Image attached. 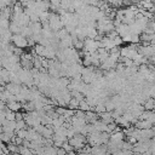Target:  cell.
Masks as SVG:
<instances>
[{
  "mask_svg": "<svg viewBox=\"0 0 155 155\" xmlns=\"http://www.w3.org/2000/svg\"><path fill=\"white\" fill-rule=\"evenodd\" d=\"M134 127L138 130H148V128H151L153 125L148 120H137V122L134 124Z\"/></svg>",
  "mask_w": 155,
  "mask_h": 155,
  "instance_id": "obj_5",
  "label": "cell"
},
{
  "mask_svg": "<svg viewBox=\"0 0 155 155\" xmlns=\"http://www.w3.org/2000/svg\"><path fill=\"white\" fill-rule=\"evenodd\" d=\"M124 138H125V133L119 127L116 131H114V132L110 133V138L109 139L110 140H115V142H121V140H124Z\"/></svg>",
  "mask_w": 155,
  "mask_h": 155,
  "instance_id": "obj_4",
  "label": "cell"
},
{
  "mask_svg": "<svg viewBox=\"0 0 155 155\" xmlns=\"http://www.w3.org/2000/svg\"><path fill=\"white\" fill-rule=\"evenodd\" d=\"M143 108H144V110H154V109H155V99H154L153 97H149V98L144 102Z\"/></svg>",
  "mask_w": 155,
  "mask_h": 155,
  "instance_id": "obj_9",
  "label": "cell"
},
{
  "mask_svg": "<svg viewBox=\"0 0 155 155\" xmlns=\"http://www.w3.org/2000/svg\"><path fill=\"white\" fill-rule=\"evenodd\" d=\"M148 61H149L150 63H153V64H155V54H153V56H150V57L148 58Z\"/></svg>",
  "mask_w": 155,
  "mask_h": 155,
  "instance_id": "obj_14",
  "label": "cell"
},
{
  "mask_svg": "<svg viewBox=\"0 0 155 155\" xmlns=\"http://www.w3.org/2000/svg\"><path fill=\"white\" fill-rule=\"evenodd\" d=\"M65 154H67V153H65L62 148H57V154H56V155H65Z\"/></svg>",
  "mask_w": 155,
  "mask_h": 155,
  "instance_id": "obj_13",
  "label": "cell"
},
{
  "mask_svg": "<svg viewBox=\"0 0 155 155\" xmlns=\"http://www.w3.org/2000/svg\"><path fill=\"white\" fill-rule=\"evenodd\" d=\"M151 130H153V132H154V134H155V125L151 127Z\"/></svg>",
  "mask_w": 155,
  "mask_h": 155,
  "instance_id": "obj_17",
  "label": "cell"
},
{
  "mask_svg": "<svg viewBox=\"0 0 155 155\" xmlns=\"http://www.w3.org/2000/svg\"><path fill=\"white\" fill-rule=\"evenodd\" d=\"M79 110H81V111H88V110H91V107H90V104L86 102V99H84V101H81L80 103H79Z\"/></svg>",
  "mask_w": 155,
  "mask_h": 155,
  "instance_id": "obj_11",
  "label": "cell"
},
{
  "mask_svg": "<svg viewBox=\"0 0 155 155\" xmlns=\"http://www.w3.org/2000/svg\"><path fill=\"white\" fill-rule=\"evenodd\" d=\"M21 85H18V84H13V82H8L7 85H6V91L7 92H10L11 94H13V96H17L18 93H19V91H21Z\"/></svg>",
  "mask_w": 155,
  "mask_h": 155,
  "instance_id": "obj_3",
  "label": "cell"
},
{
  "mask_svg": "<svg viewBox=\"0 0 155 155\" xmlns=\"http://www.w3.org/2000/svg\"><path fill=\"white\" fill-rule=\"evenodd\" d=\"M61 148H62L65 153H69V151H73V150H74V149H73V147L68 143V140H67V142H64V143L62 144V147H61Z\"/></svg>",
  "mask_w": 155,
  "mask_h": 155,
  "instance_id": "obj_12",
  "label": "cell"
},
{
  "mask_svg": "<svg viewBox=\"0 0 155 155\" xmlns=\"http://www.w3.org/2000/svg\"><path fill=\"white\" fill-rule=\"evenodd\" d=\"M140 155H151L149 151H145V153H143V154H140Z\"/></svg>",
  "mask_w": 155,
  "mask_h": 155,
  "instance_id": "obj_16",
  "label": "cell"
},
{
  "mask_svg": "<svg viewBox=\"0 0 155 155\" xmlns=\"http://www.w3.org/2000/svg\"><path fill=\"white\" fill-rule=\"evenodd\" d=\"M21 108H22V103L17 102V101H13V102L7 103V109H8V110H11V111H13V113L19 111V110H21Z\"/></svg>",
  "mask_w": 155,
  "mask_h": 155,
  "instance_id": "obj_8",
  "label": "cell"
},
{
  "mask_svg": "<svg viewBox=\"0 0 155 155\" xmlns=\"http://www.w3.org/2000/svg\"><path fill=\"white\" fill-rule=\"evenodd\" d=\"M92 125H93L94 131H97V132H107V124L103 122L102 120H97Z\"/></svg>",
  "mask_w": 155,
  "mask_h": 155,
  "instance_id": "obj_6",
  "label": "cell"
},
{
  "mask_svg": "<svg viewBox=\"0 0 155 155\" xmlns=\"http://www.w3.org/2000/svg\"><path fill=\"white\" fill-rule=\"evenodd\" d=\"M78 155H91V153H85V151H79Z\"/></svg>",
  "mask_w": 155,
  "mask_h": 155,
  "instance_id": "obj_15",
  "label": "cell"
},
{
  "mask_svg": "<svg viewBox=\"0 0 155 155\" xmlns=\"http://www.w3.org/2000/svg\"><path fill=\"white\" fill-rule=\"evenodd\" d=\"M79 101L76 99V98H74V97H71V99L69 101V103H68V109H71V110H78L79 109Z\"/></svg>",
  "mask_w": 155,
  "mask_h": 155,
  "instance_id": "obj_10",
  "label": "cell"
},
{
  "mask_svg": "<svg viewBox=\"0 0 155 155\" xmlns=\"http://www.w3.org/2000/svg\"><path fill=\"white\" fill-rule=\"evenodd\" d=\"M12 42L18 48H24L28 46V40L21 34H13L12 35Z\"/></svg>",
  "mask_w": 155,
  "mask_h": 155,
  "instance_id": "obj_1",
  "label": "cell"
},
{
  "mask_svg": "<svg viewBox=\"0 0 155 155\" xmlns=\"http://www.w3.org/2000/svg\"><path fill=\"white\" fill-rule=\"evenodd\" d=\"M99 117L103 122H105L107 125L110 124V122H114V119H113V114L111 111H104L102 114H99Z\"/></svg>",
  "mask_w": 155,
  "mask_h": 155,
  "instance_id": "obj_7",
  "label": "cell"
},
{
  "mask_svg": "<svg viewBox=\"0 0 155 155\" xmlns=\"http://www.w3.org/2000/svg\"><path fill=\"white\" fill-rule=\"evenodd\" d=\"M2 127V132L5 133H15L16 131V121H8V120H5L1 125Z\"/></svg>",
  "mask_w": 155,
  "mask_h": 155,
  "instance_id": "obj_2",
  "label": "cell"
}]
</instances>
